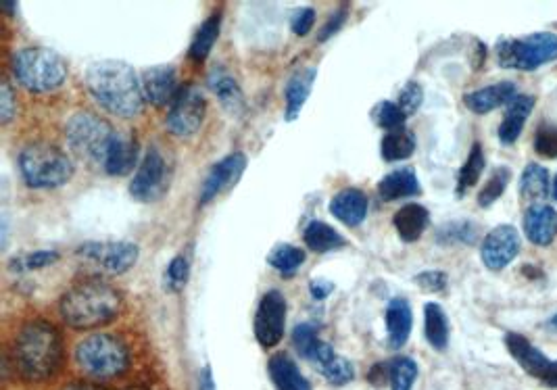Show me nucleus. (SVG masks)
<instances>
[{"mask_svg": "<svg viewBox=\"0 0 557 390\" xmlns=\"http://www.w3.org/2000/svg\"><path fill=\"white\" fill-rule=\"evenodd\" d=\"M424 334L430 347L445 351L449 345V320L441 305L428 303L424 307Z\"/></svg>", "mask_w": 557, "mask_h": 390, "instance_id": "obj_31", "label": "nucleus"}, {"mask_svg": "<svg viewBox=\"0 0 557 390\" xmlns=\"http://www.w3.org/2000/svg\"><path fill=\"white\" fill-rule=\"evenodd\" d=\"M330 213L349 228L359 226L368 215V197L357 188H345L330 201Z\"/></svg>", "mask_w": 557, "mask_h": 390, "instance_id": "obj_18", "label": "nucleus"}, {"mask_svg": "<svg viewBox=\"0 0 557 390\" xmlns=\"http://www.w3.org/2000/svg\"><path fill=\"white\" fill-rule=\"evenodd\" d=\"M13 115H15V94L9 82H3V86H0V117H3V124H9Z\"/></svg>", "mask_w": 557, "mask_h": 390, "instance_id": "obj_47", "label": "nucleus"}, {"mask_svg": "<svg viewBox=\"0 0 557 390\" xmlns=\"http://www.w3.org/2000/svg\"><path fill=\"white\" fill-rule=\"evenodd\" d=\"M551 194H553V199L557 201V176H555V182H553V188H551Z\"/></svg>", "mask_w": 557, "mask_h": 390, "instance_id": "obj_52", "label": "nucleus"}, {"mask_svg": "<svg viewBox=\"0 0 557 390\" xmlns=\"http://www.w3.org/2000/svg\"><path fill=\"white\" fill-rule=\"evenodd\" d=\"M522 249L520 234L514 226H497L482 240L480 257L491 272H499L510 265Z\"/></svg>", "mask_w": 557, "mask_h": 390, "instance_id": "obj_14", "label": "nucleus"}, {"mask_svg": "<svg viewBox=\"0 0 557 390\" xmlns=\"http://www.w3.org/2000/svg\"><path fill=\"white\" fill-rule=\"evenodd\" d=\"M268 263L274 267L278 274L293 276V274H297L299 267L305 263V251H301L299 247H293V245H280L270 253Z\"/></svg>", "mask_w": 557, "mask_h": 390, "instance_id": "obj_35", "label": "nucleus"}, {"mask_svg": "<svg viewBox=\"0 0 557 390\" xmlns=\"http://www.w3.org/2000/svg\"><path fill=\"white\" fill-rule=\"evenodd\" d=\"M316 76H318V71L316 67H301L297 69L293 76H290L288 84H286V119L288 121H295L307 99H309V94L313 90V82H316Z\"/></svg>", "mask_w": 557, "mask_h": 390, "instance_id": "obj_22", "label": "nucleus"}, {"mask_svg": "<svg viewBox=\"0 0 557 390\" xmlns=\"http://www.w3.org/2000/svg\"><path fill=\"white\" fill-rule=\"evenodd\" d=\"M374 119H376V124L384 130H399L403 128L405 124V113L399 109L397 103H389V101H382L376 109H374Z\"/></svg>", "mask_w": 557, "mask_h": 390, "instance_id": "obj_41", "label": "nucleus"}, {"mask_svg": "<svg viewBox=\"0 0 557 390\" xmlns=\"http://www.w3.org/2000/svg\"><path fill=\"white\" fill-rule=\"evenodd\" d=\"M313 23H316V11L303 7L299 11H295L293 19H290V26H293V32L297 36H307L313 28Z\"/></svg>", "mask_w": 557, "mask_h": 390, "instance_id": "obj_46", "label": "nucleus"}, {"mask_svg": "<svg viewBox=\"0 0 557 390\" xmlns=\"http://www.w3.org/2000/svg\"><path fill=\"white\" fill-rule=\"evenodd\" d=\"M322 343H324V340H320L316 328H313L311 324H299L293 330V345H295V349L299 351L301 357H305L309 361H313V357L318 355Z\"/></svg>", "mask_w": 557, "mask_h": 390, "instance_id": "obj_40", "label": "nucleus"}, {"mask_svg": "<svg viewBox=\"0 0 557 390\" xmlns=\"http://www.w3.org/2000/svg\"><path fill=\"white\" fill-rule=\"evenodd\" d=\"M309 290H311V297L316 299V301H324L330 292L334 290V284L332 282H326V280H311L309 284Z\"/></svg>", "mask_w": 557, "mask_h": 390, "instance_id": "obj_49", "label": "nucleus"}, {"mask_svg": "<svg viewBox=\"0 0 557 390\" xmlns=\"http://www.w3.org/2000/svg\"><path fill=\"white\" fill-rule=\"evenodd\" d=\"M90 94L109 113L130 119L142 111V86L130 65L121 61L94 63L86 73Z\"/></svg>", "mask_w": 557, "mask_h": 390, "instance_id": "obj_1", "label": "nucleus"}, {"mask_svg": "<svg viewBox=\"0 0 557 390\" xmlns=\"http://www.w3.org/2000/svg\"><path fill=\"white\" fill-rule=\"evenodd\" d=\"M207 84L226 111H230L232 115H240L245 111V96H242L238 82L230 76V73H226L224 69H215L209 76Z\"/></svg>", "mask_w": 557, "mask_h": 390, "instance_id": "obj_26", "label": "nucleus"}, {"mask_svg": "<svg viewBox=\"0 0 557 390\" xmlns=\"http://www.w3.org/2000/svg\"><path fill=\"white\" fill-rule=\"evenodd\" d=\"M303 240H305L307 249H311L313 253H330V251H338L347 245L345 236L324 222H311L305 228Z\"/></svg>", "mask_w": 557, "mask_h": 390, "instance_id": "obj_30", "label": "nucleus"}, {"mask_svg": "<svg viewBox=\"0 0 557 390\" xmlns=\"http://www.w3.org/2000/svg\"><path fill=\"white\" fill-rule=\"evenodd\" d=\"M495 53L503 69L535 71L557 59V36L551 32H535L524 38H501Z\"/></svg>", "mask_w": 557, "mask_h": 390, "instance_id": "obj_7", "label": "nucleus"}, {"mask_svg": "<svg viewBox=\"0 0 557 390\" xmlns=\"http://www.w3.org/2000/svg\"><path fill=\"white\" fill-rule=\"evenodd\" d=\"M526 238L537 247H547L557 232V211L549 205H532L524 213Z\"/></svg>", "mask_w": 557, "mask_h": 390, "instance_id": "obj_17", "label": "nucleus"}, {"mask_svg": "<svg viewBox=\"0 0 557 390\" xmlns=\"http://www.w3.org/2000/svg\"><path fill=\"white\" fill-rule=\"evenodd\" d=\"M420 180L411 167H401L397 172L384 176L378 184V194L384 201H399L420 194Z\"/></svg>", "mask_w": 557, "mask_h": 390, "instance_id": "obj_24", "label": "nucleus"}, {"mask_svg": "<svg viewBox=\"0 0 557 390\" xmlns=\"http://www.w3.org/2000/svg\"><path fill=\"white\" fill-rule=\"evenodd\" d=\"M65 138L69 149L80 159L103 167L115 132L105 119L92 113H78L69 119Z\"/></svg>", "mask_w": 557, "mask_h": 390, "instance_id": "obj_8", "label": "nucleus"}, {"mask_svg": "<svg viewBox=\"0 0 557 390\" xmlns=\"http://www.w3.org/2000/svg\"><path fill=\"white\" fill-rule=\"evenodd\" d=\"M188 259L186 257H174L172 263L167 265V272H165V288L167 290H182L188 282Z\"/></svg>", "mask_w": 557, "mask_h": 390, "instance_id": "obj_43", "label": "nucleus"}, {"mask_svg": "<svg viewBox=\"0 0 557 390\" xmlns=\"http://www.w3.org/2000/svg\"><path fill=\"white\" fill-rule=\"evenodd\" d=\"M61 355L63 347L57 328L48 322L36 320L21 328L15 340L13 363L21 378L42 382L57 372Z\"/></svg>", "mask_w": 557, "mask_h": 390, "instance_id": "obj_3", "label": "nucleus"}, {"mask_svg": "<svg viewBox=\"0 0 557 390\" xmlns=\"http://www.w3.org/2000/svg\"><path fill=\"white\" fill-rule=\"evenodd\" d=\"M484 172V153H482V146L476 142L472 146V151L464 163V167L459 169V178H457V197H464V194L474 188L480 180Z\"/></svg>", "mask_w": 557, "mask_h": 390, "instance_id": "obj_34", "label": "nucleus"}, {"mask_svg": "<svg viewBox=\"0 0 557 390\" xmlns=\"http://www.w3.org/2000/svg\"><path fill=\"white\" fill-rule=\"evenodd\" d=\"M59 261L57 251H32L26 255H19L9 263V270L23 274V272H34V270H44V267L53 265Z\"/></svg>", "mask_w": 557, "mask_h": 390, "instance_id": "obj_39", "label": "nucleus"}, {"mask_svg": "<svg viewBox=\"0 0 557 390\" xmlns=\"http://www.w3.org/2000/svg\"><path fill=\"white\" fill-rule=\"evenodd\" d=\"M535 153L543 159H557V126L543 124L537 128Z\"/></svg>", "mask_w": 557, "mask_h": 390, "instance_id": "obj_42", "label": "nucleus"}, {"mask_svg": "<svg viewBox=\"0 0 557 390\" xmlns=\"http://www.w3.org/2000/svg\"><path fill=\"white\" fill-rule=\"evenodd\" d=\"M59 309L65 324L71 328H96L117 318L121 292L103 278H86L65 292Z\"/></svg>", "mask_w": 557, "mask_h": 390, "instance_id": "obj_2", "label": "nucleus"}, {"mask_svg": "<svg viewBox=\"0 0 557 390\" xmlns=\"http://www.w3.org/2000/svg\"><path fill=\"white\" fill-rule=\"evenodd\" d=\"M138 161V142L128 134L115 132V138L109 146V153L105 157L103 169L111 176H126L130 174Z\"/></svg>", "mask_w": 557, "mask_h": 390, "instance_id": "obj_21", "label": "nucleus"}, {"mask_svg": "<svg viewBox=\"0 0 557 390\" xmlns=\"http://www.w3.org/2000/svg\"><path fill=\"white\" fill-rule=\"evenodd\" d=\"M345 15H347V9H341L336 15H332V17L328 19L326 26H324V30H322L320 40H328L332 34H336L338 30H341V26L345 23Z\"/></svg>", "mask_w": 557, "mask_h": 390, "instance_id": "obj_48", "label": "nucleus"}, {"mask_svg": "<svg viewBox=\"0 0 557 390\" xmlns=\"http://www.w3.org/2000/svg\"><path fill=\"white\" fill-rule=\"evenodd\" d=\"M286 326V299L282 292H265L255 313V336L263 349L276 347Z\"/></svg>", "mask_w": 557, "mask_h": 390, "instance_id": "obj_10", "label": "nucleus"}, {"mask_svg": "<svg viewBox=\"0 0 557 390\" xmlns=\"http://www.w3.org/2000/svg\"><path fill=\"white\" fill-rule=\"evenodd\" d=\"M205 117V96L199 86L180 88L176 101L167 113V128L176 136H192L197 134Z\"/></svg>", "mask_w": 557, "mask_h": 390, "instance_id": "obj_9", "label": "nucleus"}, {"mask_svg": "<svg viewBox=\"0 0 557 390\" xmlns=\"http://www.w3.org/2000/svg\"><path fill=\"white\" fill-rule=\"evenodd\" d=\"M418 378V363L409 357H397L389 365V380L393 390H411Z\"/></svg>", "mask_w": 557, "mask_h": 390, "instance_id": "obj_37", "label": "nucleus"}, {"mask_svg": "<svg viewBox=\"0 0 557 390\" xmlns=\"http://www.w3.org/2000/svg\"><path fill=\"white\" fill-rule=\"evenodd\" d=\"M414 326V313L405 299H393L386 307V330H389V345L393 349L405 347Z\"/></svg>", "mask_w": 557, "mask_h": 390, "instance_id": "obj_25", "label": "nucleus"}, {"mask_svg": "<svg viewBox=\"0 0 557 390\" xmlns=\"http://www.w3.org/2000/svg\"><path fill=\"white\" fill-rule=\"evenodd\" d=\"M61 390H107V388H103V386H99V384L74 382V384H67V386H65V388H61Z\"/></svg>", "mask_w": 557, "mask_h": 390, "instance_id": "obj_50", "label": "nucleus"}, {"mask_svg": "<svg viewBox=\"0 0 557 390\" xmlns=\"http://www.w3.org/2000/svg\"><path fill=\"white\" fill-rule=\"evenodd\" d=\"M11 69L15 80L30 92L57 90L67 78L65 61L42 46L21 48L13 57Z\"/></svg>", "mask_w": 557, "mask_h": 390, "instance_id": "obj_5", "label": "nucleus"}, {"mask_svg": "<svg viewBox=\"0 0 557 390\" xmlns=\"http://www.w3.org/2000/svg\"><path fill=\"white\" fill-rule=\"evenodd\" d=\"M311 363L316 365L320 374L334 386H345L355 378V370H353L351 361H347L341 355H336L328 343H322L318 355L313 357Z\"/></svg>", "mask_w": 557, "mask_h": 390, "instance_id": "obj_23", "label": "nucleus"}, {"mask_svg": "<svg viewBox=\"0 0 557 390\" xmlns=\"http://www.w3.org/2000/svg\"><path fill=\"white\" fill-rule=\"evenodd\" d=\"M422 101H424V90H422V86H420L418 82H409V84L401 90L397 105H399V109L405 113V117H409V115H414V113L422 107Z\"/></svg>", "mask_w": 557, "mask_h": 390, "instance_id": "obj_44", "label": "nucleus"}, {"mask_svg": "<svg viewBox=\"0 0 557 390\" xmlns=\"http://www.w3.org/2000/svg\"><path fill=\"white\" fill-rule=\"evenodd\" d=\"M447 274L445 272H422L416 276V284L426 292H443L447 288Z\"/></svg>", "mask_w": 557, "mask_h": 390, "instance_id": "obj_45", "label": "nucleus"}, {"mask_svg": "<svg viewBox=\"0 0 557 390\" xmlns=\"http://www.w3.org/2000/svg\"><path fill=\"white\" fill-rule=\"evenodd\" d=\"M126 390H151V388H144V386H132V388H126Z\"/></svg>", "mask_w": 557, "mask_h": 390, "instance_id": "obj_54", "label": "nucleus"}, {"mask_svg": "<svg viewBox=\"0 0 557 390\" xmlns=\"http://www.w3.org/2000/svg\"><path fill=\"white\" fill-rule=\"evenodd\" d=\"M220 28H222V17H220V13H213L199 28V32L195 34V40H192V44H190L192 59L195 61L207 59L213 44L217 42V38H220Z\"/></svg>", "mask_w": 557, "mask_h": 390, "instance_id": "obj_33", "label": "nucleus"}, {"mask_svg": "<svg viewBox=\"0 0 557 390\" xmlns=\"http://www.w3.org/2000/svg\"><path fill=\"white\" fill-rule=\"evenodd\" d=\"M516 96V84L514 82H499L487 88H480L476 92H470L464 96L466 107L476 113V115H484L491 113L503 105H510L512 99Z\"/></svg>", "mask_w": 557, "mask_h": 390, "instance_id": "obj_19", "label": "nucleus"}, {"mask_svg": "<svg viewBox=\"0 0 557 390\" xmlns=\"http://www.w3.org/2000/svg\"><path fill=\"white\" fill-rule=\"evenodd\" d=\"M478 240V226L472 222H449L437 232V242L449 245H474Z\"/></svg>", "mask_w": 557, "mask_h": 390, "instance_id": "obj_36", "label": "nucleus"}, {"mask_svg": "<svg viewBox=\"0 0 557 390\" xmlns=\"http://www.w3.org/2000/svg\"><path fill=\"white\" fill-rule=\"evenodd\" d=\"M380 151H382V159H386V161L409 159L416 151V136L407 128L393 130L389 134H384Z\"/></svg>", "mask_w": 557, "mask_h": 390, "instance_id": "obj_32", "label": "nucleus"}, {"mask_svg": "<svg viewBox=\"0 0 557 390\" xmlns=\"http://www.w3.org/2000/svg\"><path fill=\"white\" fill-rule=\"evenodd\" d=\"M268 370H270L276 390H311V384L301 374L299 365L284 353L274 355L270 359Z\"/></svg>", "mask_w": 557, "mask_h": 390, "instance_id": "obj_27", "label": "nucleus"}, {"mask_svg": "<svg viewBox=\"0 0 557 390\" xmlns=\"http://www.w3.org/2000/svg\"><path fill=\"white\" fill-rule=\"evenodd\" d=\"M532 109H535V96H530V94L514 96L512 103L507 105L505 117L499 126V140L503 144H514L520 138Z\"/></svg>", "mask_w": 557, "mask_h": 390, "instance_id": "obj_20", "label": "nucleus"}, {"mask_svg": "<svg viewBox=\"0 0 557 390\" xmlns=\"http://www.w3.org/2000/svg\"><path fill=\"white\" fill-rule=\"evenodd\" d=\"M551 192V180L549 172L539 163H528L524 174L520 178V197L524 203L539 205V201H545Z\"/></svg>", "mask_w": 557, "mask_h": 390, "instance_id": "obj_29", "label": "nucleus"}, {"mask_svg": "<svg viewBox=\"0 0 557 390\" xmlns=\"http://www.w3.org/2000/svg\"><path fill=\"white\" fill-rule=\"evenodd\" d=\"M78 255L101 265L109 274H126L138 261V247L132 242H86Z\"/></svg>", "mask_w": 557, "mask_h": 390, "instance_id": "obj_12", "label": "nucleus"}, {"mask_svg": "<svg viewBox=\"0 0 557 390\" xmlns=\"http://www.w3.org/2000/svg\"><path fill=\"white\" fill-rule=\"evenodd\" d=\"M395 228L405 242H416L430 224V213L418 203H409L395 213Z\"/></svg>", "mask_w": 557, "mask_h": 390, "instance_id": "obj_28", "label": "nucleus"}, {"mask_svg": "<svg viewBox=\"0 0 557 390\" xmlns=\"http://www.w3.org/2000/svg\"><path fill=\"white\" fill-rule=\"evenodd\" d=\"M549 326H553V328H557V315H553V318H551V322H549Z\"/></svg>", "mask_w": 557, "mask_h": 390, "instance_id": "obj_53", "label": "nucleus"}, {"mask_svg": "<svg viewBox=\"0 0 557 390\" xmlns=\"http://www.w3.org/2000/svg\"><path fill=\"white\" fill-rule=\"evenodd\" d=\"M80 370L96 380H113L130 365V351L124 340L113 334H92L76 347Z\"/></svg>", "mask_w": 557, "mask_h": 390, "instance_id": "obj_4", "label": "nucleus"}, {"mask_svg": "<svg viewBox=\"0 0 557 390\" xmlns=\"http://www.w3.org/2000/svg\"><path fill=\"white\" fill-rule=\"evenodd\" d=\"M142 96L144 101L155 105V107H172L176 96L180 92L178 88V76L176 69L169 65L151 67L142 73Z\"/></svg>", "mask_w": 557, "mask_h": 390, "instance_id": "obj_15", "label": "nucleus"}, {"mask_svg": "<svg viewBox=\"0 0 557 390\" xmlns=\"http://www.w3.org/2000/svg\"><path fill=\"white\" fill-rule=\"evenodd\" d=\"M510 178H512L510 169H507V167H497L495 172L491 174L489 182L484 184V188L480 190V194H478V205H480L482 209H487V207H491L495 201H499V199H501V194H503L505 188H507V184H510Z\"/></svg>", "mask_w": 557, "mask_h": 390, "instance_id": "obj_38", "label": "nucleus"}, {"mask_svg": "<svg viewBox=\"0 0 557 390\" xmlns=\"http://www.w3.org/2000/svg\"><path fill=\"white\" fill-rule=\"evenodd\" d=\"M245 167H247V159L242 153L228 155L220 163H215L201 188V205H207L217 197V194L236 184V180L242 176V172H245Z\"/></svg>", "mask_w": 557, "mask_h": 390, "instance_id": "obj_16", "label": "nucleus"}, {"mask_svg": "<svg viewBox=\"0 0 557 390\" xmlns=\"http://www.w3.org/2000/svg\"><path fill=\"white\" fill-rule=\"evenodd\" d=\"M19 172L32 188H59L74 176V163L57 146L36 142L21 151Z\"/></svg>", "mask_w": 557, "mask_h": 390, "instance_id": "obj_6", "label": "nucleus"}, {"mask_svg": "<svg viewBox=\"0 0 557 390\" xmlns=\"http://www.w3.org/2000/svg\"><path fill=\"white\" fill-rule=\"evenodd\" d=\"M505 345L526 374L541 380L549 388H557V361L547 359L541 349H537L528 338L516 332L505 336Z\"/></svg>", "mask_w": 557, "mask_h": 390, "instance_id": "obj_11", "label": "nucleus"}, {"mask_svg": "<svg viewBox=\"0 0 557 390\" xmlns=\"http://www.w3.org/2000/svg\"><path fill=\"white\" fill-rule=\"evenodd\" d=\"M167 188V163L163 155L157 149H149V153L144 155L142 163L136 169V176L132 180L130 192L132 197L151 203L157 201Z\"/></svg>", "mask_w": 557, "mask_h": 390, "instance_id": "obj_13", "label": "nucleus"}, {"mask_svg": "<svg viewBox=\"0 0 557 390\" xmlns=\"http://www.w3.org/2000/svg\"><path fill=\"white\" fill-rule=\"evenodd\" d=\"M201 390H215V382H213L211 370H205V374L201 378Z\"/></svg>", "mask_w": 557, "mask_h": 390, "instance_id": "obj_51", "label": "nucleus"}]
</instances>
